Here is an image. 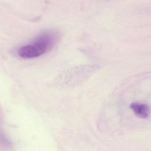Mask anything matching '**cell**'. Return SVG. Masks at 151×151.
<instances>
[{"instance_id":"1","label":"cell","mask_w":151,"mask_h":151,"mask_svg":"<svg viewBox=\"0 0 151 151\" xmlns=\"http://www.w3.org/2000/svg\"><path fill=\"white\" fill-rule=\"evenodd\" d=\"M58 38L56 32H45L39 35L29 45L24 46L19 50L20 56L24 59H32L45 53L53 47Z\"/></svg>"},{"instance_id":"2","label":"cell","mask_w":151,"mask_h":151,"mask_svg":"<svg viewBox=\"0 0 151 151\" xmlns=\"http://www.w3.org/2000/svg\"><path fill=\"white\" fill-rule=\"evenodd\" d=\"M88 68L81 66L68 70L60 75L57 79V85L61 88H70L83 82L88 74Z\"/></svg>"},{"instance_id":"3","label":"cell","mask_w":151,"mask_h":151,"mask_svg":"<svg viewBox=\"0 0 151 151\" xmlns=\"http://www.w3.org/2000/svg\"><path fill=\"white\" fill-rule=\"evenodd\" d=\"M130 107L136 115L140 118H146L149 115L150 110L148 105L133 103L130 105Z\"/></svg>"},{"instance_id":"4","label":"cell","mask_w":151,"mask_h":151,"mask_svg":"<svg viewBox=\"0 0 151 151\" xmlns=\"http://www.w3.org/2000/svg\"><path fill=\"white\" fill-rule=\"evenodd\" d=\"M2 137V141H3V143L6 145H11V142L6 137Z\"/></svg>"}]
</instances>
